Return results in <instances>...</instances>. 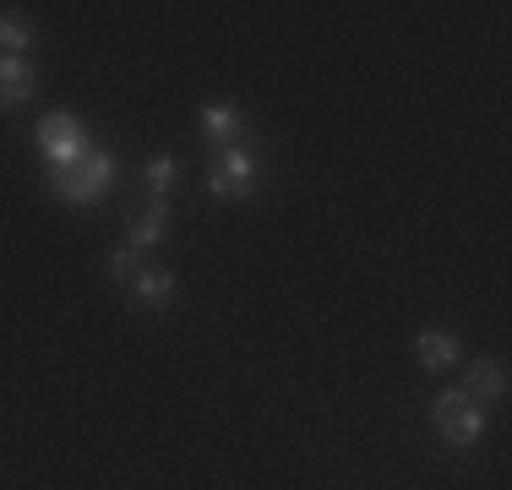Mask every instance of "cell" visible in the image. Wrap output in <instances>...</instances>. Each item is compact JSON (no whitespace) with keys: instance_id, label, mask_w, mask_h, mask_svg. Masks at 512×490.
Here are the masks:
<instances>
[{"instance_id":"3","label":"cell","mask_w":512,"mask_h":490,"mask_svg":"<svg viewBox=\"0 0 512 490\" xmlns=\"http://www.w3.org/2000/svg\"><path fill=\"white\" fill-rule=\"evenodd\" d=\"M436 431L453 441V447H469V441H480V431H485V409L463 387H453V392L436 398Z\"/></svg>"},{"instance_id":"6","label":"cell","mask_w":512,"mask_h":490,"mask_svg":"<svg viewBox=\"0 0 512 490\" xmlns=\"http://www.w3.org/2000/svg\"><path fill=\"white\" fill-rule=\"evenodd\" d=\"M28 98H33V66L17 55H0V104L17 109V104H28Z\"/></svg>"},{"instance_id":"10","label":"cell","mask_w":512,"mask_h":490,"mask_svg":"<svg viewBox=\"0 0 512 490\" xmlns=\"http://www.w3.org/2000/svg\"><path fill=\"white\" fill-rule=\"evenodd\" d=\"M458 360V338L453 333H420V365H431V371H442V365Z\"/></svg>"},{"instance_id":"8","label":"cell","mask_w":512,"mask_h":490,"mask_svg":"<svg viewBox=\"0 0 512 490\" xmlns=\"http://www.w3.org/2000/svg\"><path fill=\"white\" fill-rule=\"evenodd\" d=\"M131 289H137V300L148 305V311H164V305L175 300V273H164V267H142V278Z\"/></svg>"},{"instance_id":"2","label":"cell","mask_w":512,"mask_h":490,"mask_svg":"<svg viewBox=\"0 0 512 490\" xmlns=\"http://www.w3.org/2000/svg\"><path fill=\"white\" fill-rule=\"evenodd\" d=\"M256 186V153L246 142H229V147H218V164H213V175H207V191L218 196V202H235V196H246Z\"/></svg>"},{"instance_id":"5","label":"cell","mask_w":512,"mask_h":490,"mask_svg":"<svg viewBox=\"0 0 512 490\" xmlns=\"http://www.w3.org/2000/svg\"><path fill=\"white\" fill-rule=\"evenodd\" d=\"M164 229H169V202H164V196H153L148 207H137V213L126 218V245H131V251H148V245L164 240Z\"/></svg>"},{"instance_id":"4","label":"cell","mask_w":512,"mask_h":490,"mask_svg":"<svg viewBox=\"0 0 512 490\" xmlns=\"http://www.w3.org/2000/svg\"><path fill=\"white\" fill-rule=\"evenodd\" d=\"M39 147H44V158H50V169H66L88 153V137H82L77 115H44L39 120Z\"/></svg>"},{"instance_id":"12","label":"cell","mask_w":512,"mask_h":490,"mask_svg":"<svg viewBox=\"0 0 512 490\" xmlns=\"http://www.w3.org/2000/svg\"><path fill=\"white\" fill-rule=\"evenodd\" d=\"M109 273H115V284H137V278H142V262H137V251H131V245H120V251L109 256Z\"/></svg>"},{"instance_id":"7","label":"cell","mask_w":512,"mask_h":490,"mask_svg":"<svg viewBox=\"0 0 512 490\" xmlns=\"http://www.w3.org/2000/svg\"><path fill=\"white\" fill-rule=\"evenodd\" d=\"M463 392H469L474 403H496L507 392V371L496 360H474L469 376H463Z\"/></svg>"},{"instance_id":"9","label":"cell","mask_w":512,"mask_h":490,"mask_svg":"<svg viewBox=\"0 0 512 490\" xmlns=\"http://www.w3.org/2000/svg\"><path fill=\"white\" fill-rule=\"evenodd\" d=\"M202 126H207V137H213V142H246V126H240V115H235V109H229V104H207L202 109Z\"/></svg>"},{"instance_id":"1","label":"cell","mask_w":512,"mask_h":490,"mask_svg":"<svg viewBox=\"0 0 512 490\" xmlns=\"http://www.w3.org/2000/svg\"><path fill=\"white\" fill-rule=\"evenodd\" d=\"M109 180H115V158H109L104 147H88L77 164L50 169V186L66 196V202H99V196L109 191Z\"/></svg>"},{"instance_id":"13","label":"cell","mask_w":512,"mask_h":490,"mask_svg":"<svg viewBox=\"0 0 512 490\" xmlns=\"http://www.w3.org/2000/svg\"><path fill=\"white\" fill-rule=\"evenodd\" d=\"M169 186H175V158H153V164H148V191L164 196Z\"/></svg>"},{"instance_id":"11","label":"cell","mask_w":512,"mask_h":490,"mask_svg":"<svg viewBox=\"0 0 512 490\" xmlns=\"http://www.w3.org/2000/svg\"><path fill=\"white\" fill-rule=\"evenodd\" d=\"M0 49L22 60V49H33V28L22 17H0Z\"/></svg>"}]
</instances>
